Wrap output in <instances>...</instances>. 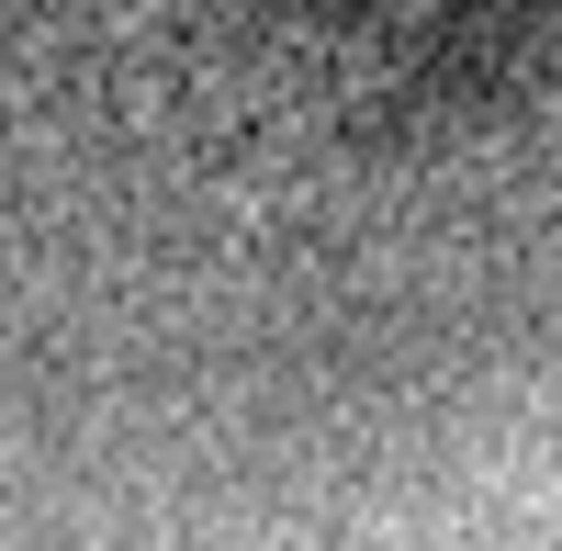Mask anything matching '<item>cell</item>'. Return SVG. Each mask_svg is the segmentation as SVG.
<instances>
[{"label":"cell","mask_w":562,"mask_h":551,"mask_svg":"<svg viewBox=\"0 0 562 551\" xmlns=\"http://www.w3.org/2000/svg\"><path fill=\"white\" fill-rule=\"evenodd\" d=\"M0 349L259 439L562 383V0H0Z\"/></svg>","instance_id":"obj_1"}]
</instances>
